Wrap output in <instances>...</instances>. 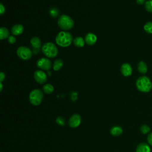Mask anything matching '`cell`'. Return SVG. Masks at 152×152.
Returning <instances> with one entry per match:
<instances>
[{"mask_svg": "<svg viewBox=\"0 0 152 152\" xmlns=\"http://www.w3.org/2000/svg\"><path fill=\"white\" fill-rule=\"evenodd\" d=\"M74 45L78 48H82L85 44V40L81 37H77L73 40Z\"/></svg>", "mask_w": 152, "mask_h": 152, "instance_id": "e0dca14e", "label": "cell"}, {"mask_svg": "<svg viewBox=\"0 0 152 152\" xmlns=\"http://www.w3.org/2000/svg\"><path fill=\"white\" fill-rule=\"evenodd\" d=\"M24 31V27L23 25L17 24L12 26L11 28V33L14 36H18L23 33Z\"/></svg>", "mask_w": 152, "mask_h": 152, "instance_id": "4fadbf2b", "label": "cell"}, {"mask_svg": "<svg viewBox=\"0 0 152 152\" xmlns=\"http://www.w3.org/2000/svg\"><path fill=\"white\" fill-rule=\"evenodd\" d=\"M136 152H151V148L148 144L141 142L137 145Z\"/></svg>", "mask_w": 152, "mask_h": 152, "instance_id": "7c38bea8", "label": "cell"}, {"mask_svg": "<svg viewBox=\"0 0 152 152\" xmlns=\"http://www.w3.org/2000/svg\"><path fill=\"white\" fill-rule=\"evenodd\" d=\"M64 65V62L62 59H56L53 64V69L55 71H59Z\"/></svg>", "mask_w": 152, "mask_h": 152, "instance_id": "d6986e66", "label": "cell"}, {"mask_svg": "<svg viewBox=\"0 0 152 152\" xmlns=\"http://www.w3.org/2000/svg\"><path fill=\"white\" fill-rule=\"evenodd\" d=\"M34 78L35 81L39 84H43L48 80L47 75L42 70H37L34 73Z\"/></svg>", "mask_w": 152, "mask_h": 152, "instance_id": "ba28073f", "label": "cell"}, {"mask_svg": "<svg viewBox=\"0 0 152 152\" xmlns=\"http://www.w3.org/2000/svg\"><path fill=\"white\" fill-rule=\"evenodd\" d=\"M147 141L148 144L152 146V132H150L148 134L147 136Z\"/></svg>", "mask_w": 152, "mask_h": 152, "instance_id": "4316f807", "label": "cell"}, {"mask_svg": "<svg viewBox=\"0 0 152 152\" xmlns=\"http://www.w3.org/2000/svg\"><path fill=\"white\" fill-rule=\"evenodd\" d=\"M0 86H1V88H0V91H2V83L1 82L0 83Z\"/></svg>", "mask_w": 152, "mask_h": 152, "instance_id": "4dcf8cb0", "label": "cell"}, {"mask_svg": "<svg viewBox=\"0 0 152 152\" xmlns=\"http://www.w3.org/2000/svg\"><path fill=\"white\" fill-rule=\"evenodd\" d=\"M5 79V74L3 72H0V81L2 82Z\"/></svg>", "mask_w": 152, "mask_h": 152, "instance_id": "f1b7e54d", "label": "cell"}, {"mask_svg": "<svg viewBox=\"0 0 152 152\" xmlns=\"http://www.w3.org/2000/svg\"><path fill=\"white\" fill-rule=\"evenodd\" d=\"M10 33L8 28L4 27H2L0 28V39L1 40L5 39L6 38H8Z\"/></svg>", "mask_w": 152, "mask_h": 152, "instance_id": "ac0fdd59", "label": "cell"}, {"mask_svg": "<svg viewBox=\"0 0 152 152\" xmlns=\"http://www.w3.org/2000/svg\"><path fill=\"white\" fill-rule=\"evenodd\" d=\"M145 0H136V2L138 5H142L144 4L145 2Z\"/></svg>", "mask_w": 152, "mask_h": 152, "instance_id": "f546056e", "label": "cell"}, {"mask_svg": "<svg viewBox=\"0 0 152 152\" xmlns=\"http://www.w3.org/2000/svg\"><path fill=\"white\" fill-rule=\"evenodd\" d=\"M121 72L124 77H129L132 74V68L128 63H124L121 66Z\"/></svg>", "mask_w": 152, "mask_h": 152, "instance_id": "30bf717a", "label": "cell"}, {"mask_svg": "<svg viewBox=\"0 0 152 152\" xmlns=\"http://www.w3.org/2000/svg\"><path fill=\"white\" fill-rule=\"evenodd\" d=\"M137 70L142 74H146L148 71V66L147 64L143 61H140L137 64Z\"/></svg>", "mask_w": 152, "mask_h": 152, "instance_id": "5bb4252c", "label": "cell"}, {"mask_svg": "<svg viewBox=\"0 0 152 152\" xmlns=\"http://www.w3.org/2000/svg\"><path fill=\"white\" fill-rule=\"evenodd\" d=\"M144 30L148 34H152V21H147L143 26Z\"/></svg>", "mask_w": 152, "mask_h": 152, "instance_id": "44dd1931", "label": "cell"}, {"mask_svg": "<svg viewBox=\"0 0 152 152\" xmlns=\"http://www.w3.org/2000/svg\"><path fill=\"white\" fill-rule=\"evenodd\" d=\"M85 42L90 46L94 45L97 41L96 36L92 33H88L86 34L84 37Z\"/></svg>", "mask_w": 152, "mask_h": 152, "instance_id": "8fae6325", "label": "cell"}, {"mask_svg": "<svg viewBox=\"0 0 152 152\" xmlns=\"http://www.w3.org/2000/svg\"><path fill=\"white\" fill-rule=\"evenodd\" d=\"M43 91L46 94H51L54 90L53 86L50 84H46L43 86Z\"/></svg>", "mask_w": 152, "mask_h": 152, "instance_id": "ffe728a7", "label": "cell"}, {"mask_svg": "<svg viewBox=\"0 0 152 152\" xmlns=\"http://www.w3.org/2000/svg\"><path fill=\"white\" fill-rule=\"evenodd\" d=\"M140 131L143 134H148L150 131V128L147 125H143L140 128Z\"/></svg>", "mask_w": 152, "mask_h": 152, "instance_id": "cb8c5ba5", "label": "cell"}, {"mask_svg": "<svg viewBox=\"0 0 152 152\" xmlns=\"http://www.w3.org/2000/svg\"><path fill=\"white\" fill-rule=\"evenodd\" d=\"M110 134L113 136H119L123 132V129L120 126H114L110 130Z\"/></svg>", "mask_w": 152, "mask_h": 152, "instance_id": "2e32d148", "label": "cell"}, {"mask_svg": "<svg viewBox=\"0 0 152 152\" xmlns=\"http://www.w3.org/2000/svg\"><path fill=\"white\" fill-rule=\"evenodd\" d=\"M81 122V117L78 113L73 114L69 119L68 124L69 126L72 128L78 127Z\"/></svg>", "mask_w": 152, "mask_h": 152, "instance_id": "9c48e42d", "label": "cell"}, {"mask_svg": "<svg viewBox=\"0 0 152 152\" xmlns=\"http://www.w3.org/2000/svg\"><path fill=\"white\" fill-rule=\"evenodd\" d=\"M5 12V8L4 7V5L1 3L0 4V14L2 15L3 14H4Z\"/></svg>", "mask_w": 152, "mask_h": 152, "instance_id": "83f0119b", "label": "cell"}, {"mask_svg": "<svg viewBox=\"0 0 152 152\" xmlns=\"http://www.w3.org/2000/svg\"><path fill=\"white\" fill-rule=\"evenodd\" d=\"M30 44L33 48L36 49V50H39V49L41 47L42 43H41V40L38 37H33L30 40Z\"/></svg>", "mask_w": 152, "mask_h": 152, "instance_id": "9a60e30c", "label": "cell"}, {"mask_svg": "<svg viewBox=\"0 0 152 152\" xmlns=\"http://www.w3.org/2000/svg\"><path fill=\"white\" fill-rule=\"evenodd\" d=\"M56 122L57 124L61 125V126H64L65 124V120L64 117L62 116H58L56 118Z\"/></svg>", "mask_w": 152, "mask_h": 152, "instance_id": "d4e9b609", "label": "cell"}, {"mask_svg": "<svg viewBox=\"0 0 152 152\" xmlns=\"http://www.w3.org/2000/svg\"><path fill=\"white\" fill-rule=\"evenodd\" d=\"M144 8L147 12L152 13V0L146 1L144 4Z\"/></svg>", "mask_w": 152, "mask_h": 152, "instance_id": "603a6c76", "label": "cell"}, {"mask_svg": "<svg viewBox=\"0 0 152 152\" xmlns=\"http://www.w3.org/2000/svg\"><path fill=\"white\" fill-rule=\"evenodd\" d=\"M8 42L11 44H13L16 42V39L14 36H10L8 38Z\"/></svg>", "mask_w": 152, "mask_h": 152, "instance_id": "484cf974", "label": "cell"}, {"mask_svg": "<svg viewBox=\"0 0 152 152\" xmlns=\"http://www.w3.org/2000/svg\"><path fill=\"white\" fill-rule=\"evenodd\" d=\"M17 55L21 59L24 61H27L31 58L33 53L28 48L21 46L17 48Z\"/></svg>", "mask_w": 152, "mask_h": 152, "instance_id": "8992f818", "label": "cell"}, {"mask_svg": "<svg viewBox=\"0 0 152 152\" xmlns=\"http://www.w3.org/2000/svg\"><path fill=\"white\" fill-rule=\"evenodd\" d=\"M37 66L42 70H49L52 66L51 61L46 58H41L36 62Z\"/></svg>", "mask_w": 152, "mask_h": 152, "instance_id": "52a82bcc", "label": "cell"}, {"mask_svg": "<svg viewBox=\"0 0 152 152\" xmlns=\"http://www.w3.org/2000/svg\"><path fill=\"white\" fill-rule=\"evenodd\" d=\"M135 86L142 93H148L152 89V82L146 75L139 77L136 81Z\"/></svg>", "mask_w": 152, "mask_h": 152, "instance_id": "6da1fadb", "label": "cell"}, {"mask_svg": "<svg viewBox=\"0 0 152 152\" xmlns=\"http://www.w3.org/2000/svg\"><path fill=\"white\" fill-rule=\"evenodd\" d=\"M58 25L61 29L68 30L71 29L74 27V23L73 20L69 16L63 14L58 18Z\"/></svg>", "mask_w": 152, "mask_h": 152, "instance_id": "277c9868", "label": "cell"}, {"mask_svg": "<svg viewBox=\"0 0 152 152\" xmlns=\"http://www.w3.org/2000/svg\"><path fill=\"white\" fill-rule=\"evenodd\" d=\"M55 42L56 43L61 47H68L72 42V36L71 34L68 31H60L56 36Z\"/></svg>", "mask_w": 152, "mask_h": 152, "instance_id": "7a4b0ae2", "label": "cell"}, {"mask_svg": "<svg viewBox=\"0 0 152 152\" xmlns=\"http://www.w3.org/2000/svg\"><path fill=\"white\" fill-rule=\"evenodd\" d=\"M49 14L53 18H56L59 15V11L56 7H52L49 10Z\"/></svg>", "mask_w": 152, "mask_h": 152, "instance_id": "7402d4cb", "label": "cell"}, {"mask_svg": "<svg viewBox=\"0 0 152 152\" xmlns=\"http://www.w3.org/2000/svg\"><path fill=\"white\" fill-rule=\"evenodd\" d=\"M43 53L48 58H53L58 53V50L56 46L52 42L45 43L42 47Z\"/></svg>", "mask_w": 152, "mask_h": 152, "instance_id": "3957f363", "label": "cell"}, {"mask_svg": "<svg viewBox=\"0 0 152 152\" xmlns=\"http://www.w3.org/2000/svg\"><path fill=\"white\" fill-rule=\"evenodd\" d=\"M29 101L34 106L39 105L43 98V94L39 89H34L29 94Z\"/></svg>", "mask_w": 152, "mask_h": 152, "instance_id": "5b68a950", "label": "cell"}]
</instances>
